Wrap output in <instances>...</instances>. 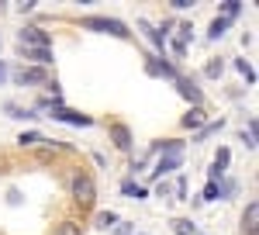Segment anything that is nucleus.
Returning a JSON list of instances; mask_svg holds the SVG:
<instances>
[{
  "label": "nucleus",
  "instance_id": "16",
  "mask_svg": "<svg viewBox=\"0 0 259 235\" xmlns=\"http://www.w3.org/2000/svg\"><path fill=\"white\" fill-rule=\"evenodd\" d=\"M221 128H225V118H218V121H204L197 132H194V142H204V138H211V135H218Z\"/></svg>",
  "mask_w": 259,
  "mask_h": 235
},
{
  "label": "nucleus",
  "instance_id": "6",
  "mask_svg": "<svg viewBox=\"0 0 259 235\" xmlns=\"http://www.w3.org/2000/svg\"><path fill=\"white\" fill-rule=\"evenodd\" d=\"M145 73H149V76H156V80H177L180 76L177 66H173V62H166L162 56H149V59H145Z\"/></svg>",
  "mask_w": 259,
  "mask_h": 235
},
{
  "label": "nucleus",
  "instance_id": "27",
  "mask_svg": "<svg viewBox=\"0 0 259 235\" xmlns=\"http://www.w3.org/2000/svg\"><path fill=\"white\" fill-rule=\"evenodd\" d=\"M218 197H221V187L207 180V187H204V194H200V201H218Z\"/></svg>",
  "mask_w": 259,
  "mask_h": 235
},
{
  "label": "nucleus",
  "instance_id": "9",
  "mask_svg": "<svg viewBox=\"0 0 259 235\" xmlns=\"http://www.w3.org/2000/svg\"><path fill=\"white\" fill-rule=\"evenodd\" d=\"M18 52H21V59H31L38 69H45V66L56 62V52H52V49H24V45H18Z\"/></svg>",
  "mask_w": 259,
  "mask_h": 235
},
{
  "label": "nucleus",
  "instance_id": "32",
  "mask_svg": "<svg viewBox=\"0 0 259 235\" xmlns=\"http://www.w3.org/2000/svg\"><path fill=\"white\" fill-rule=\"evenodd\" d=\"M183 194H187V180L180 176V180H177V197H183Z\"/></svg>",
  "mask_w": 259,
  "mask_h": 235
},
{
  "label": "nucleus",
  "instance_id": "17",
  "mask_svg": "<svg viewBox=\"0 0 259 235\" xmlns=\"http://www.w3.org/2000/svg\"><path fill=\"white\" fill-rule=\"evenodd\" d=\"M4 111H7L11 118H21V121H31V118H38L35 111H31V107H21V104H14V100H7V104H4Z\"/></svg>",
  "mask_w": 259,
  "mask_h": 235
},
{
  "label": "nucleus",
  "instance_id": "24",
  "mask_svg": "<svg viewBox=\"0 0 259 235\" xmlns=\"http://www.w3.org/2000/svg\"><path fill=\"white\" fill-rule=\"evenodd\" d=\"M221 73H225V62H221V59H211V62L204 66V76H211V80H218Z\"/></svg>",
  "mask_w": 259,
  "mask_h": 235
},
{
  "label": "nucleus",
  "instance_id": "18",
  "mask_svg": "<svg viewBox=\"0 0 259 235\" xmlns=\"http://www.w3.org/2000/svg\"><path fill=\"white\" fill-rule=\"evenodd\" d=\"M41 142H45V135H41V132H35V128L18 135V145H21V149H35V145H41Z\"/></svg>",
  "mask_w": 259,
  "mask_h": 235
},
{
  "label": "nucleus",
  "instance_id": "30",
  "mask_svg": "<svg viewBox=\"0 0 259 235\" xmlns=\"http://www.w3.org/2000/svg\"><path fill=\"white\" fill-rule=\"evenodd\" d=\"M190 38H194V28H190V24H180V35H177V42H183V45H187Z\"/></svg>",
  "mask_w": 259,
  "mask_h": 235
},
{
  "label": "nucleus",
  "instance_id": "21",
  "mask_svg": "<svg viewBox=\"0 0 259 235\" xmlns=\"http://www.w3.org/2000/svg\"><path fill=\"white\" fill-rule=\"evenodd\" d=\"M239 14H242V0H225V4H221V18L225 21L239 18Z\"/></svg>",
  "mask_w": 259,
  "mask_h": 235
},
{
  "label": "nucleus",
  "instance_id": "28",
  "mask_svg": "<svg viewBox=\"0 0 259 235\" xmlns=\"http://www.w3.org/2000/svg\"><path fill=\"white\" fill-rule=\"evenodd\" d=\"M173 232L177 235H194V225H190L187 218H177V221H173Z\"/></svg>",
  "mask_w": 259,
  "mask_h": 235
},
{
  "label": "nucleus",
  "instance_id": "23",
  "mask_svg": "<svg viewBox=\"0 0 259 235\" xmlns=\"http://www.w3.org/2000/svg\"><path fill=\"white\" fill-rule=\"evenodd\" d=\"M256 138H259L256 118H249V125H245V145H249V149H256Z\"/></svg>",
  "mask_w": 259,
  "mask_h": 235
},
{
  "label": "nucleus",
  "instance_id": "4",
  "mask_svg": "<svg viewBox=\"0 0 259 235\" xmlns=\"http://www.w3.org/2000/svg\"><path fill=\"white\" fill-rule=\"evenodd\" d=\"M11 76H14L18 87H45V83H49V73H45V69H38V66H24V62H21L18 69H11Z\"/></svg>",
  "mask_w": 259,
  "mask_h": 235
},
{
  "label": "nucleus",
  "instance_id": "7",
  "mask_svg": "<svg viewBox=\"0 0 259 235\" xmlns=\"http://www.w3.org/2000/svg\"><path fill=\"white\" fill-rule=\"evenodd\" d=\"M173 83H177V94H180V97H183V100H190V107H200L204 94H200V87L194 83V80H190V76H177Z\"/></svg>",
  "mask_w": 259,
  "mask_h": 235
},
{
  "label": "nucleus",
  "instance_id": "14",
  "mask_svg": "<svg viewBox=\"0 0 259 235\" xmlns=\"http://www.w3.org/2000/svg\"><path fill=\"white\" fill-rule=\"evenodd\" d=\"M139 28L145 31V38L152 42V45H156L159 52H166V31H162V28H156V24H149V21H139Z\"/></svg>",
  "mask_w": 259,
  "mask_h": 235
},
{
  "label": "nucleus",
  "instance_id": "3",
  "mask_svg": "<svg viewBox=\"0 0 259 235\" xmlns=\"http://www.w3.org/2000/svg\"><path fill=\"white\" fill-rule=\"evenodd\" d=\"M18 45H24V49H52V35L38 24H24L18 31Z\"/></svg>",
  "mask_w": 259,
  "mask_h": 235
},
{
  "label": "nucleus",
  "instance_id": "19",
  "mask_svg": "<svg viewBox=\"0 0 259 235\" xmlns=\"http://www.w3.org/2000/svg\"><path fill=\"white\" fill-rule=\"evenodd\" d=\"M52 235H83V225H80V221H73V218H66V221L56 225V232H52Z\"/></svg>",
  "mask_w": 259,
  "mask_h": 235
},
{
  "label": "nucleus",
  "instance_id": "20",
  "mask_svg": "<svg viewBox=\"0 0 259 235\" xmlns=\"http://www.w3.org/2000/svg\"><path fill=\"white\" fill-rule=\"evenodd\" d=\"M121 194L142 201V197H145V187H142V183H135V180H124V183H121Z\"/></svg>",
  "mask_w": 259,
  "mask_h": 235
},
{
  "label": "nucleus",
  "instance_id": "12",
  "mask_svg": "<svg viewBox=\"0 0 259 235\" xmlns=\"http://www.w3.org/2000/svg\"><path fill=\"white\" fill-rule=\"evenodd\" d=\"M242 232H245V235H259V204H256V201H249V204H245Z\"/></svg>",
  "mask_w": 259,
  "mask_h": 235
},
{
  "label": "nucleus",
  "instance_id": "34",
  "mask_svg": "<svg viewBox=\"0 0 259 235\" xmlns=\"http://www.w3.org/2000/svg\"><path fill=\"white\" fill-rule=\"evenodd\" d=\"M11 76V69H7V62H4V59H0V83H4V80Z\"/></svg>",
  "mask_w": 259,
  "mask_h": 235
},
{
  "label": "nucleus",
  "instance_id": "10",
  "mask_svg": "<svg viewBox=\"0 0 259 235\" xmlns=\"http://www.w3.org/2000/svg\"><path fill=\"white\" fill-rule=\"evenodd\" d=\"M228 163H232V152H228V149L221 145L218 152H214V163H211V170H207V173H211V183L225 180V173H228Z\"/></svg>",
  "mask_w": 259,
  "mask_h": 235
},
{
  "label": "nucleus",
  "instance_id": "33",
  "mask_svg": "<svg viewBox=\"0 0 259 235\" xmlns=\"http://www.w3.org/2000/svg\"><path fill=\"white\" fill-rule=\"evenodd\" d=\"M7 204H14V208L21 204V194H18V190H11V194H7Z\"/></svg>",
  "mask_w": 259,
  "mask_h": 235
},
{
  "label": "nucleus",
  "instance_id": "8",
  "mask_svg": "<svg viewBox=\"0 0 259 235\" xmlns=\"http://www.w3.org/2000/svg\"><path fill=\"white\" fill-rule=\"evenodd\" d=\"M107 135H111V142L118 145L121 152H132V128H128V125H121V121L107 125Z\"/></svg>",
  "mask_w": 259,
  "mask_h": 235
},
{
  "label": "nucleus",
  "instance_id": "15",
  "mask_svg": "<svg viewBox=\"0 0 259 235\" xmlns=\"http://www.w3.org/2000/svg\"><path fill=\"white\" fill-rule=\"evenodd\" d=\"M204 121H207V114H204V107H190L187 114L180 118V125H183V128H190V132H197V128L204 125Z\"/></svg>",
  "mask_w": 259,
  "mask_h": 235
},
{
  "label": "nucleus",
  "instance_id": "25",
  "mask_svg": "<svg viewBox=\"0 0 259 235\" xmlns=\"http://www.w3.org/2000/svg\"><path fill=\"white\" fill-rule=\"evenodd\" d=\"M235 69H239V73L249 80V83H256V69L249 66V59H235Z\"/></svg>",
  "mask_w": 259,
  "mask_h": 235
},
{
  "label": "nucleus",
  "instance_id": "22",
  "mask_svg": "<svg viewBox=\"0 0 259 235\" xmlns=\"http://www.w3.org/2000/svg\"><path fill=\"white\" fill-rule=\"evenodd\" d=\"M228 24H232V21H225V18H214V21H211V31H207V38H211V42H218L221 35H225V28H228Z\"/></svg>",
  "mask_w": 259,
  "mask_h": 235
},
{
  "label": "nucleus",
  "instance_id": "29",
  "mask_svg": "<svg viewBox=\"0 0 259 235\" xmlns=\"http://www.w3.org/2000/svg\"><path fill=\"white\" fill-rule=\"evenodd\" d=\"M166 49H173V56H177V59L187 56V45H183V42H177V38H173V42H166Z\"/></svg>",
  "mask_w": 259,
  "mask_h": 235
},
{
  "label": "nucleus",
  "instance_id": "5",
  "mask_svg": "<svg viewBox=\"0 0 259 235\" xmlns=\"http://www.w3.org/2000/svg\"><path fill=\"white\" fill-rule=\"evenodd\" d=\"M49 118H56V121H62V125H80V128H90V125H94L90 114H80V111H73V107H62L59 100H52Z\"/></svg>",
  "mask_w": 259,
  "mask_h": 235
},
{
  "label": "nucleus",
  "instance_id": "31",
  "mask_svg": "<svg viewBox=\"0 0 259 235\" xmlns=\"http://www.w3.org/2000/svg\"><path fill=\"white\" fill-rule=\"evenodd\" d=\"M35 4H38V0H21L18 11H21V14H28V11H35Z\"/></svg>",
  "mask_w": 259,
  "mask_h": 235
},
{
  "label": "nucleus",
  "instance_id": "26",
  "mask_svg": "<svg viewBox=\"0 0 259 235\" xmlns=\"http://www.w3.org/2000/svg\"><path fill=\"white\" fill-rule=\"evenodd\" d=\"M118 225V215L114 211H100L97 215V228H114Z\"/></svg>",
  "mask_w": 259,
  "mask_h": 235
},
{
  "label": "nucleus",
  "instance_id": "2",
  "mask_svg": "<svg viewBox=\"0 0 259 235\" xmlns=\"http://www.w3.org/2000/svg\"><path fill=\"white\" fill-rule=\"evenodd\" d=\"M87 31H97V35H114V38H132V31H128V24L118 18H104V14H87L80 21Z\"/></svg>",
  "mask_w": 259,
  "mask_h": 235
},
{
  "label": "nucleus",
  "instance_id": "13",
  "mask_svg": "<svg viewBox=\"0 0 259 235\" xmlns=\"http://www.w3.org/2000/svg\"><path fill=\"white\" fill-rule=\"evenodd\" d=\"M180 163H183V156H159V159H156V166H152V176L162 180V176H169L173 170H180Z\"/></svg>",
  "mask_w": 259,
  "mask_h": 235
},
{
  "label": "nucleus",
  "instance_id": "1",
  "mask_svg": "<svg viewBox=\"0 0 259 235\" xmlns=\"http://www.w3.org/2000/svg\"><path fill=\"white\" fill-rule=\"evenodd\" d=\"M69 194L80 204V211L94 208V201H97V183H94V176L87 173V170H73V173H69Z\"/></svg>",
  "mask_w": 259,
  "mask_h": 235
},
{
  "label": "nucleus",
  "instance_id": "11",
  "mask_svg": "<svg viewBox=\"0 0 259 235\" xmlns=\"http://www.w3.org/2000/svg\"><path fill=\"white\" fill-rule=\"evenodd\" d=\"M149 156H183V142L180 138H162L149 149Z\"/></svg>",
  "mask_w": 259,
  "mask_h": 235
}]
</instances>
